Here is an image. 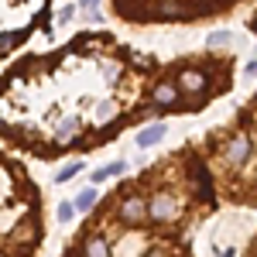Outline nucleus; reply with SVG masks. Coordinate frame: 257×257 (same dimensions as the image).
<instances>
[{
  "label": "nucleus",
  "mask_w": 257,
  "mask_h": 257,
  "mask_svg": "<svg viewBox=\"0 0 257 257\" xmlns=\"http://www.w3.org/2000/svg\"><path fill=\"white\" fill-rule=\"evenodd\" d=\"M219 257H237V254L233 250H219Z\"/></svg>",
  "instance_id": "nucleus-17"
},
{
  "label": "nucleus",
  "mask_w": 257,
  "mask_h": 257,
  "mask_svg": "<svg viewBox=\"0 0 257 257\" xmlns=\"http://www.w3.org/2000/svg\"><path fill=\"white\" fill-rule=\"evenodd\" d=\"M76 213H79V209H76V202H62V206H59V219H62V223H69Z\"/></svg>",
  "instance_id": "nucleus-15"
},
{
  "label": "nucleus",
  "mask_w": 257,
  "mask_h": 257,
  "mask_svg": "<svg viewBox=\"0 0 257 257\" xmlns=\"http://www.w3.org/2000/svg\"><path fill=\"white\" fill-rule=\"evenodd\" d=\"M79 168H82V161H69V165H62V168H59V175H55V178H59V182H69V178H76Z\"/></svg>",
  "instance_id": "nucleus-14"
},
{
  "label": "nucleus",
  "mask_w": 257,
  "mask_h": 257,
  "mask_svg": "<svg viewBox=\"0 0 257 257\" xmlns=\"http://www.w3.org/2000/svg\"><path fill=\"white\" fill-rule=\"evenodd\" d=\"M178 0H161L158 4V18H165V21H172V18H178Z\"/></svg>",
  "instance_id": "nucleus-11"
},
{
  "label": "nucleus",
  "mask_w": 257,
  "mask_h": 257,
  "mask_svg": "<svg viewBox=\"0 0 257 257\" xmlns=\"http://www.w3.org/2000/svg\"><path fill=\"white\" fill-rule=\"evenodd\" d=\"M120 4H123V0H120Z\"/></svg>",
  "instance_id": "nucleus-18"
},
{
  "label": "nucleus",
  "mask_w": 257,
  "mask_h": 257,
  "mask_svg": "<svg viewBox=\"0 0 257 257\" xmlns=\"http://www.w3.org/2000/svg\"><path fill=\"white\" fill-rule=\"evenodd\" d=\"M189 172H192V185H196V196L202 199V202H213V178H209V172H206V165L199 158L189 161Z\"/></svg>",
  "instance_id": "nucleus-2"
},
{
  "label": "nucleus",
  "mask_w": 257,
  "mask_h": 257,
  "mask_svg": "<svg viewBox=\"0 0 257 257\" xmlns=\"http://www.w3.org/2000/svg\"><path fill=\"white\" fill-rule=\"evenodd\" d=\"M96 117H99V123H110V117H113V103H99Z\"/></svg>",
  "instance_id": "nucleus-16"
},
{
  "label": "nucleus",
  "mask_w": 257,
  "mask_h": 257,
  "mask_svg": "<svg viewBox=\"0 0 257 257\" xmlns=\"http://www.w3.org/2000/svg\"><path fill=\"white\" fill-rule=\"evenodd\" d=\"M206 45H209V48H226V45H230V31H213V35L206 38Z\"/></svg>",
  "instance_id": "nucleus-13"
},
{
  "label": "nucleus",
  "mask_w": 257,
  "mask_h": 257,
  "mask_svg": "<svg viewBox=\"0 0 257 257\" xmlns=\"http://www.w3.org/2000/svg\"><path fill=\"white\" fill-rule=\"evenodd\" d=\"M175 213H178V202H175V196L161 192V196H155V199H151V219L165 223V219H172Z\"/></svg>",
  "instance_id": "nucleus-3"
},
{
  "label": "nucleus",
  "mask_w": 257,
  "mask_h": 257,
  "mask_svg": "<svg viewBox=\"0 0 257 257\" xmlns=\"http://www.w3.org/2000/svg\"><path fill=\"white\" fill-rule=\"evenodd\" d=\"M151 99H155L158 106H175L178 86H175V82H158V86H155V93H151Z\"/></svg>",
  "instance_id": "nucleus-5"
},
{
  "label": "nucleus",
  "mask_w": 257,
  "mask_h": 257,
  "mask_svg": "<svg viewBox=\"0 0 257 257\" xmlns=\"http://www.w3.org/2000/svg\"><path fill=\"white\" fill-rule=\"evenodd\" d=\"M223 155H226V161H230V165H243V161L250 158V141L243 138V134L230 138V141H226V151H223Z\"/></svg>",
  "instance_id": "nucleus-4"
},
{
  "label": "nucleus",
  "mask_w": 257,
  "mask_h": 257,
  "mask_svg": "<svg viewBox=\"0 0 257 257\" xmlns=\"http://www.w3.org/2000/svg\"><path fill=\"white\" fill-rule=\"evenodd\" d=\"M178 86H182L185 93H199V89H206V72H196V69H185V72L178 76Z\"/></svg>",
  "instance_id": "nucleus-6"
},
{
  "label": "nucleus",
  "mask_w": 257,
  "mask_h": 257,
  "mask_svg": "<svg viewBox=\"0 0 257 257\" xmlns=\"http://www.w3.org/2000/svg\"><path fill=\"white\" fill-rule=\"evenodd\" d=\"M161 138H165V123H151L138 134V148H155Z\"/></svg>",
  "instance_id": "nucleus-8"
},
{
  "label": "nucleus",
  "mask_w": 257,
  "mask_h": 257,
  "mask_svg": "<svg viewBox=\"0 0 257 257\" xmlns=\"http://www.w3.org/2000/svg\"><path fill=\"white\" fill-rule=\"evenodd\" d=\"M82 257H110V243L103 237H86V243H82Z\"/></svg>",
  "instance_id": "nucleus-7"
},
{
  "label": "nucleus",
  "mask_w": 257,
  "mask_h": 257,
  "mask_svg": "<svg viewBox=\"0 0 257 257\" xmlns=\"http://www.w3.org/2000/svg\"><path fill=\"white\" fill-rule=\"evenodd\" d=\"M93 206H96V189H86V192L76 196V209H79V213H89Z\"/></svg>",
  "instance_id": "nucleus-10"
},
{
  "label": "nucleus",
  "mask_w": 257,
  "mask_h": 257,
  "mask_svg": "<svg viewBox=\"0 0 257 257\" xmlns=\"http://www.w3.org/2000/svg\"><path fill=\"white\" fill-rule=\"evenodd\" d=\"M148 216H151V202H148V199L131 196V199L120 202V219H123V223H144Z\"/></svg>",
  "instance_id": "nucleus-1"
},
{
  "label": "nucleus",
  "mask_w": 257,
  "mask_h": 257,
  "mask_svg": "<svg viewBox=\"0 0 257 257\" xmlns=\"http://www.w3.org/2000/svg\"><path fill=\"white\" fill-rule=\"evenodd\" d=\"M76 138H79V123H76V120H69V123L59 131V144H65V141H76Z\"/></svg>",
  "instance_id": "nucleus-12"
},
{
  "label": "nucleus",
  "mask_w": 257,
  "mask_h": 257,
  "mask_svg": "<svg viewBox=\"0 0 257 257\" xmlns=\"http://www.w3.org/2000/svg\"><path fill=\"white\" fill-rule=\"evenodd\" d=\"M120 172H123V161H113V165H103V168H96L89 178H93V185H96V182H106V178L120 175Z\"/></svg>",
  "instance_id": "nucleus-9"
}]
</instances>
